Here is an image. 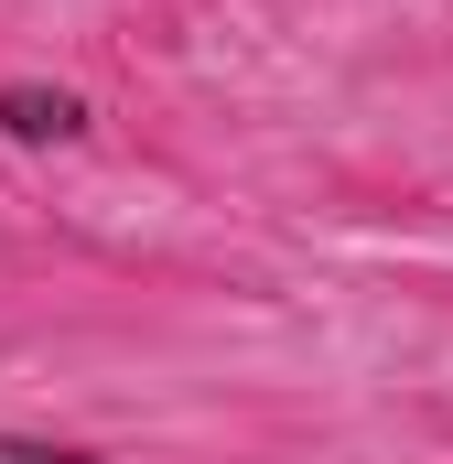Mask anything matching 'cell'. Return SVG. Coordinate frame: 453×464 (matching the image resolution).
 <instances>
[{
  "label": "cell",
  "mask_w": 453,
  "mask_h": 464,
  "mask_svg": "<svg viewBox=\"0 0 453 464\" xmlns=\"http://www.w3.org/2000/svg\"><path fill=\"white\" fill-rule=\"evenodd\" d=\"M87 130H98V109L76 87H0V140H22V151H76Z\"/></svg>",
  "instance_id": "1"
},
{
  "label": "cell",
  "mask_w": 453,
  "mask_h": 464,
  "mask_svg": "<svg viewBox=\"0 0 453 464\" xmlns=\"http://www.w3.org/2000/svg\"><path fill=\"white\" fill-rule=\"evenodd\" d=\"M0 464H109L87 443H54V432H0Z\"/></svg>",
  "instance_id": "2"
}]
</instances>
